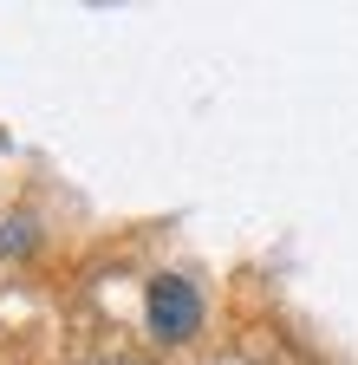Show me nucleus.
<instances>
[{
  "label": "nucleus",
  "instance_id": "nucleus-1",
  "mask_svg": "<svg viewBox=\"0 0 358 365\" xmlns=\"http://www.w3.org/2000/svg\"><path fill=\"white\" fill-rule=\"evenodd\" d=\"M144 313H150V333H157L163 346H183V339H196V327H202V294L183 281V274H157L150 294H144Z\"/></svg>",
  "mask_w": 358,
  "mask_h": 365
}]
</instances>
